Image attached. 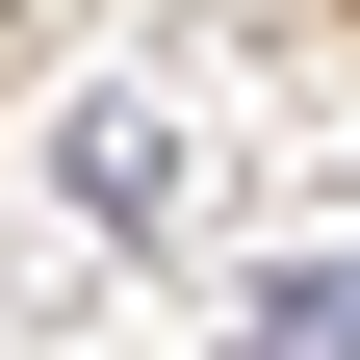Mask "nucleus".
Wrapping results in <instances>:
<instances>
[{"label": "nucleus", "instance_id": "1", "mask_svg": "<svg viewBox=\"0 0 360 360\" xmlns=\"http://www.w3.org/2000/svg\"><path fill=\"white\" fill-rule=\"evenodd\" d=\"M257 360H360V257H309V283H257Z\"/></svg>", "mask_w": 360, "mask_h": 360}]
</instances>
